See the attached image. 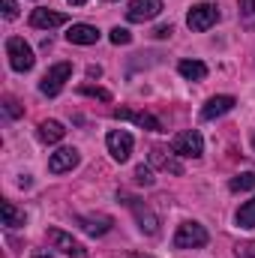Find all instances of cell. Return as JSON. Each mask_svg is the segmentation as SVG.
I'll return each instance as SVG.
<instances>
[{"label":"cell","mask_w":255,"mask_h":258,"mask_svg":"<svg viewBox=\"0 0 255 258\" xmlns=\"http://www.w3.org/2000/svg\"><path fill=\"white\" fill-rule=\"evenodd\" d=\"M207 240H210L207 228L201 222H192V219L180 222L177 231H174V246L177 249H201V246H207Z\"/></svg>","instance_id":"6da1fadb"},{"label":"cell","mask_w":255,"mask_h":258,"mask_svg":"<svg viewBox=\"0 0 255 258\" xmlns=\"http://www.w3.org/2000/svg\"><path fill=\"white\" fill-rule=\"evenodd\" d=\"M6 57H9V66L15 72H30L36 57H33V48L21 39V36H9L6 39Z\"/></svg>","instance_id":"7a4b0ae2"},{"label":"cell","mask_w":255,"mask_h":258,"mask_svg":"<svg viewBox=\"0 0 255 258\" xmlns=\"http://www.w3.org/2000/svg\"><path fill=\"white\" fill-rule=\"evenodd\" d=\"M171 150L177 156H186V159H201L204 156V138L198 129H186V132H177L174 141H171Z\"/></svg>","instance_id":"3957f363"},{"label":"cell","mask_w":255,"mask_h":258,"mask_svg":"<svg viewBox=\"0 0 255 258\" xmlns=\"http://www.w3.org/2000/svg\"><path fill=\"white\" fill-rule=\"evenodd\" d=\"M216 21H219V6L216 3H195L189 9V15H186V24H189V30H195V33L210 30Z\"/></svg>","instance_id":"277c9868"},{"label":"cell","mask_w":255,"mask_h":258,"mask_svg":"<svg viewBox=\"0 0 255 258\" xmlns=\"http://www.w3.org/2000/svg\"><path fill=\"white\" fill-rule=\"evenodd\" d=\"M72 78V63H54L39 81V93L45 96H57L63 90V84Z\"/></svg>","instance_id":"5b68a950"},{"label":"cell","mask_w":255,"mask_h":258,"mask_svg":"<svg viewBox=\"0 0 255 258\" xmlns=\"http://www.w3.org/2000/svg\"><path fill=\"white\" fill-rule=\"evenodd\" d=\"M45 237H48V243H51L57 252H63V255H69V258H87V249H84L72 234H66V231H60V228H48V231H45Z\"/></svg>","instance_id":"8992f818"},{"label":"cell","mask_w":255,"mask_h":258,"mask_svg":"<svg viewBox=\"0 0 255 258\" xmlns=\"http://www.w3.org/2000/svg\"><path fill=\"white\" fill-rule=\"evenodd\" d=\"M150 168L168 171V174H183V162L177 159V153L168 150V147H162V144L150 147Z\"/></svg>","instance_id":"52a82bcc"},{"label":"cell","mask_w":255,"mask_h":258,"mask_svg":"<svg viewBox=\"0 0 255 258\" xmlns=\"http://www.w3.org/2000/svg\"><path fill=\"white\" fill-rule=\"evenodd\" d=\"M105 144H108V153L114 156V162H126L129 156H132V147H135L132 135L123 132V129H111L105 135Z\"/></svg>","instance_id":"ba28073f"},{"label":"cell","mask_w":255,"mask_h":258,"mask_svg":"<svg viewBox=\"0 0 255 258\" xmlns=\"http://www.w3.org/2000/svg\"><path fill=\"white\" fill-rule=\"evenodd\" d=\"M159 12H162V0H132L126 9V21L144 24V21H153Z\"/></svg>","instance_id":"9c48e42d"},{"label":"cell","mask_w":255,"mask_h":258,"mask_svg":"<svg viewBox=\"0 0 255 258\" xmlns=\"http://www.w3.org/2000/svg\"><path fill=\"white\" fill-rule=\"evenodd\" d=\"M111 117H114V120H129V123H135V126L147 129V132H162L159 117H153V114H147V111H135V108H114V111H111Z\"/></svg>","instance_id":"30bf717a"},{"label":"cell","mask_w":255,"mask_h":258,"mask_svg":"<svg viewBox=\"0 0 255 258\" xmlns=\"http://www.w3.org/2000/svg\"><path fill=\"white\" fill-rule=\"evenodd\" d=\"M123 201L129 204V210L135 213V219H138V228H141L144 234H156V231H159V219H156V213H153L147 204H141L138 198H129V195H123Z\"/></svg>","instance_id":"8fae6325"},{"label":"cell","mask_w":255,"mask_h":258,"mask_svg":"<svg viewBox=\"0 0 255 258\" xmlns=\"http://www.w3.org/2000/svg\"><path fill=\"white\" fill-rule=\"evenodd\" d=\"M81 162V153L75 147H60L48 156V171L51 174H63V171H72L75 165Z\"/></svg>","instance_id":"7c38bea8"},{"label":"cell","mask_w":255,"mask_h":258,"mask_svg":"<svg viewBox=\"0 0 255 258\" xmlns=\"http://www.w3.org/2000/svg\"><path fill=\"white\" fill-rule=\"evenodd\" d=\"M234 105H237L234 96H210V99L204 102V108H201V120H216V117L228 114Z\"/></svg>","instance_id":"4fadbf2b"},{"label":"cell","mask_w":255,"mask_h":258,"mask_svg":"<svg viewBox=\"0 0 255 258\" xmlns=\"http://www.w3.org/2000/svg\"><path fill=\"white\" fill-rule=\"evenodd\" d=\"M99 36H102V33H99L93 24H72V27L66 30V42H72V45H96Z\"/></svg>","instance_id":"5bb4252c"},{"label":"cell","mask_w":255,"mask_h":258,"mask_svg":"<svg viewBox=\"0 0 255 258\" xmlns=\"http://www.w3.org/2000/svg\"><path fill=\"white\" fill-rule=\"evenodd\" d=\"M66 24V15L63 12H51V9H33L30 12V27H36V30H51V27H60Z\"/></svg>","instance_id":"9a60e30c"},{"label":"cell","mask_w":255,"mask_h":258,"mask_svg":"<svg viewBox=\"0 0 255 258\" xmlns=\"http://www.w3.org/2000/svg\"><path fill=\"white\" fill-rule=\"evenodd\" d=\"M75 222H78L87 234H93V237L108 234V231H111V225H114V222H111V216H78Z\"/></svg>","instance_id":"2e32d148"},{"label":"cell","mask_w":255,"mask_h":258,"mask_svg":"<svg viewBox=\"0 0 255 258\" xmlns=\"http://www.w3.org/2000/svg\"><path fill=\"white\" fill-rule=\"evenodd\" d=\"M66 129L60 120H42L39 123V141L42 144H57V141H63Z\"/></svg>","instance_id":"e0dca14e"},{"label":"cell","mask_w":255,"mask_h":258,"mask_svg":"<svg viewBox=\"0 0 255 258\" xmlns=\"http://www.w3.org/2000/svg\"><path fill=\"white\" fill-rule=\"evenodd\" d=\"M177 72L186 81H204L207 78V63H201V60H180L177 63Z\"/></svg>","instance_id":"ac0fdd59"},{"label":"cell","mask_w":255,"mask_h":258,"mask_svg":"<svg viewBox=\"0 0 255 258\" xmlns=\"http://www.w3.org/2000/svg\"><path fill=\"white\" fill-rule=\"evenodd\" d=\"M0 210H3V225H6V228H21V225L27 222L24 210H18L12 201H3V204H0Z\"/></svg>","instance_id":"d6986e66"},{"label":"cell","mask_w":255,"mask_h":258,"mask_svg":"<svg viewBox=\"0 0 255 258\" xmlns=\"http://www.w3.org/2000/svg\"><path fill=\"white\" fill-rule=\"evenodd\" d=\"M228 189H231V192H249V189H255V171H243V174L231 177Z\"/></svg>","instance_id":"ffe728a7"},{"label":"cell","mask_w":255,"mask_h":258,"mask_svg":"<svg viewBox=\"0 0 255 258\" xmlns=\"http://www.w3.org/2000/svg\"><path fill=\"white\" fill-rule=\"evenodd\" d=\"M237 225L240 228H255V198L252 201H246V204H240V210H237Z\"/></svg>","instance_id":"44dd1931"},{"label":"cell","mask_w":255,"mask_h":258,"mask_svg":"<svg viewBox=\"0 0 255 258\" xmlns=\"http://www.w3.org/2000/svg\"><path fill=\"white\" fill-rule=\"evenodd\" d=\"M78 93H81V96L102 99V102H108V99H111V93H108V90H102V87H93V84H81V87H78Z\"/></svg>","instance_id":"7402d4cb"},{"label":"cell","mask_w":255,"mask_h":258,"mask_svg":"<svg viewBox=\"0 0 255 258\" xmlns=\"http://www.w3.org/2000/svg\"><path fill=\"white\" fill-rule=\"evenodd\" d=\"M135 183L138 186H153V168L150 165H138L135 168Z\"/></svg>","instance_id":"603a6c76"},{"label":"cell","mask_w":255,"mask_h":258,"mask_svg":"<svg viewBox=\"0 0 255 258\" xmlns=\"http://www.w3.org/2000/svg\"><path fill=\"white\" fill-rule=\"evenodd\" d=\"M108 39H111V42H114V45H129V42H132V33H129L126 27H114V30H111V36H108Z\"/></svg>","instance_id":"cb8c5ba5"},{"label":"cell","mask_w":255,"mask_h":258,"mask_svg":"<svg viewBox=\"0 0 255 258\" xmlns=\"http://www.w3.org/2000/svg\"><path fill=\"white\" fill-rule=\"evenodd\" d=\"M234 252L240 258H255V240H246V243H237Z\"/></svg>","instance_id":"d4e9b609"},{"label":"cell","mask_w":255,"mask_h":258,"mask_svg":"<svg viewBox=\"0 0 255 258\" xmlns=\"http://www.w3.org/2000/svg\"><path fill=\"white\" fill-rule=\"evenodd\" d=\"M0 6H3V18H18V3L15 0H0Z\"/></svg>","instance_id":"484cf974"},{"label":"cell","mask_w":255,"mask_h":258,"mask_svg":"<svg viewBox=\"0 0 255 258\" xmlns=\"http://www.w3.org/2000/svg\"><path fill=\"white\" fill-rule=\"evenodd\" d=\"M3 111H6L9 117H18V114H21V108H18L15 99H3Z\"/></svg>","instance_id":"4316f807"},{"label":"cell","mask_w":255,"mask_h":258,"mask_svg":"<svg viewBox=\"0 0 255 258\" xmlns=\"http://www.w3.org/2000/svg\"><path fill=\"white\" fill-rule=\"evenodd\" d=\"M237 6H240V15H246V18L255 15V0H240Z\"/></svg>","instance_id":"83f0119b"},{"label":"cell","mask_w":255,"mask_h":258,"mask_svg":"<svg viewBox=\"0 0 255 258\" xmlns=\"http://www.w3.org/2000/svg\"><path fill=\"white\" fill-rule=\"evenodd\" d=\"M171 33H174V27H171V24H162V27H156V30H153V36H156V39H168Z\"/></svg>","instance_id":"f1b7e54d"},{"label":"cell","mask_w":255,"mask_h":258,"mask_svg":"<svg viewBox=\"0 0 255 258\" xmlns=\"http://www.w3.org/2000/svg\"><path fill=\"white\" fill-rule=\"evenodd\" d=\"M99 75H102L99 66H87V78H99Z\"/></svg>","instance_id":"f546056e"},{"label":"cell","mask_w":255,"mask_h":258,"mask_svg":"<svg viewBox=\"0 0 255 258\" xmlns=\"http://www.w3.org/2000/svg\"><path fill=\"white\" fill-rule=\"evenodd\" d=\"M126 258H150V255H141V252H129Z\"/></svg>","instance_id":"4dcf8cb0"},{"label":"cell","mask_w":255,"mask_h":258,"mask_svg":"<svg viewBox=\"0 0 255 258\" xmlns=\"http://www.w3.org/2000/svg\"><path fill=\"white\" fill-rule=\"evenodd\" d=\"M69 3H72V6H84L87 0H69Z\"/></svg>","instance_id":"1f68e13d"},{"label":"cell","mask_w":255,"mask_h":258,"mask_svg":"<svg viewBox=\"0 0 255 258\" xmlns=\"http://www.w3.org/2000/svg\"><path fill=\"white\" fill-rule=\"evenodd\" d=\"M252 150H255V135H252Z\"/></svg>","instance_id":"d6a6232c"}]
</instances>
